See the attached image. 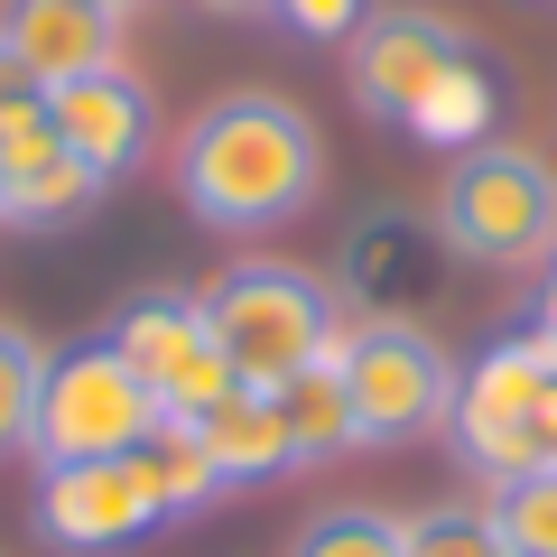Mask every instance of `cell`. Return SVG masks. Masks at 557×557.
<instances>
[{"label":"cell","mask_w":557,"mask_h":557,"mask_svg":"<svg viewBox=\"0 0 557 557\" xmlns=\"http://www.w3.org/2000/svg\"><path fill=\"white\" fill-rule=\"evenodd\" d=\"M325 186V131L288 94H223L177 139V196L214 233H270Z\"/></svg>","instance_id":"cell-1"},{"label":"cell","mask_w":557,"mask_h":557,"mask_svg":"<svg viewBox=\"0 0 557 557\" xmlns=\"http://www.w3.org/2000/svg\"><path fill=\"white\" fill-rule=\"evenodd\" d=\"M196 307L242 391H288L307 362H325L344 344V298L298 260H233Z\"/></svg>","instance_id":"cell-2"},{"label":"cell","mask_w":557,"mask_h":557,"mask_svg":"<svg viewBox=\"0 0 557 557\" xmlns=\"http://www.w3.org/2000/svg\"><path fill=\"white\" fill-rule=\"evenodd\" d=\"M437 242L483 270H530V260L557 251V168L539 149H511V139H483V149H456L437 186Z\"/></svg>","instance_id":"cell-3"},{"label":"cell","mask_w":557,"mask_h":557,"mask_svg":"<svg viewBox=\"0 0 557 557\" xmlns=\"http://www.w3.org/2000/svg\"><path fill=\"white\" fill-rule=\"evenodd\" d=\"M159 399L112 344H65L47 354V391H38V428H28V456L38 474L57 465H94V456H139L159 437Z\"/></svg>","instance_id":"cell-4"},{"label":"cell","mask_w":557,"mask_h":557,"mask_svg":"<svg viewBox=\"0 0 557 557\" xmlns=\"http://www.w3.org/2000/svg\"><path fill=\"white\" fill-rule=\"evenodd\" d=\"M344 399H354V446H418L456 418V354L428 325H344L335 344Z\"/></svg>","instance_id":"cell-5"},{"label":"cell","mask_w":557,"mask_h":557,"mask_svg":"<svg viewBox=\"0 0 557 557\" xmlns=\"http://www.w3.org/2000/svg\"><path fill=\"white\" fill-rule=\"evenodd\" d=\"M557 381L548 344L539 335H502L493 354H474V372L456 381V456L474 474L511 483V474H539V391Z\"/></svg>","instance_id":"cell-6"},{"label":"cell","mask_w":557,"mask_h":557,"mask_svg":"<svg viewBox=\"0 0 557 557\" xmlns=\"http://www.w3.org/2000/svg\"><path fill=\"white\" fill-rule=\"evenodd\" d=\"M168 520V493H159V465L149 446L139 456H94V465H57L38 483V530L75 557H102V548H131L139 530Z\"/></svg>","instance_id":"cell-7"},{"label":"cell","mask_w":557,"mask_h":557,"mask_svg":"<svg viewBox=\"0 0 557 557\" xmlns=\"http://www.w3.org/2000/svg\"><path fill=\"white\" fill-rule=\"evenodd\" d=\"M456 57H474L456 20H437V10H372V20L354 28V65H344V75H354V102H362V112L409 121L418 94H428Z\"/></svg>","instance_id":"cell-8"},{"label":"cell","mask_w":557,"mask_h":557,"mask_svg":"<svg viewBox=\"0 0 557 557\" xmlns=\"http://www.w3.org/2000/svg\"><path fill=\"white\" fill-rule=\"evenodd\" d=\"M47 121H57V139L94 168L102 186L131 177V168L159 149V102H149V84H139V75H121V65L57 84V94H47Z\"/></svg>","instance_id":"cell-9"},{"label":"cell","mask_w":557,"mask_h":557,"mask_svg":"<svg viewBox=\"0 0 557 557\" xmlns=\"http://www.w3.org/2000/svg\"><path fill=\"white\" fill-rule=\"evenodd\" d=\"M0 57L57 94L75 75L121 65V20L94 10V0H0Z\"/></svg>","instance_id":"cell-10"},{"label":"cell","mask_w":557,"mask_h":557,"mask_svg":"<svg viewBox=\"0 0 557 557\" xmlns=\"http://www.w3.org/2000/svg\"><path fill=\"white\" fill-rule=\"evenodd\" d=\"M102 177L57 139V121H20V131H0V223H20V233H57V223L94 214Z\"/></svg>","instance_id":"cell-11"},{"label":"cell","mask_w":557,"mask_h":557,"mask_svg":"<svg viewBox=\"0 0 557 557\" xmlns=\"http://www.w3.org/2000/svg\"><path fill=\"white\" fill-rule=\"evenodd\" d=\"M428 288H437V242H428V223L372 214L354 233V260H344V298H354V317L362 325H418Z\"/></svg>","instance_id":"cell-12"},{"label":"cell","mask_w":557,"mask_h":557,"mask_svg":"<svg viewBox=\"0 0 557 557\" xmlns=\"http://www.w3.org/2000/svg\"><path fill=\"white\" fill-rule=\"evenodd\" d=\"M102 344H112V354L149 381V399L168 409V391H177V381L205 362V344H214V335H205V307H196V298L149 288V298H131V307L112 317V335H102Z\"/></svg>","instance_id":"cell-13"},{"label":"cell","mask_w":557,"mask_h":557,"mask_svg":"<svg viewBox=\"0 0 557 557\" xmlns=\"http://www.w3.org/2000/svg\"><path fill=\"white\" fill-rule=\"evenodd\" d=\"M205 446H214L223 483H270L278 465H298V446H288V409H278V391H242L233 409L205 418Z\"/></svg>","instance_id":"cell-14"},{"label":"cell","mask_w":557,"mask_h":557,"mask_svg":"<svg viewBox=\"0 0 557 557\" xmlns=\"http://www.w3.org/2000/svg\"><path fill=\"white\" fill-rule=\"evenodd\" d=\"M278 409H288V446H298V465H335V456H354V399H344L335 354L307 362V372L278 391Z\"/></svg>","instance_id":"cell-15"},{"label":"cell","mask_w":557,"mask_h":557,"mask_svg":"<svg viewBox=\"0 0 557 557\" xmlns=\"http://www.w3.org/2000/svg\"><path fill=\"white\" fill-rule=\"evenodd\" d=\"M418 139H437V149H483V131H493V75H483L474 57H456L428 94H418L409 112Z\"/></svg>","instance_id":"cell-16"},{"label":"cell","mask_w":557,"mask_h":557,"mask_svg":"<svg viewBox=\"0 0 557 557\" xmlns=\"http://www.w3.org/2000/svg\"><path fill=\"white\" fill-rule=\"evenodd\" d=\"M288 557H409V520L381 511V502H325L288 539Z\"/></svg>","instance_id":"cell-17"},{"label":"cell","mask_w":557,"mask_h":557,"mask_svg":"<svg viewBox=\"0 0 557 557\" xmlns=\"http://www.w3.org/2000/svg\"><path fill=\"white\" fill-rule=\"evenodd\" d=\"M483 511H493V530H502V548H511V557H557V465L493 483Z\"/></svg>","instance_id":"cell-18"},{"label":"cell","mask_w":557,"mask_h":557,"mask_svg":"<svg viewBox=\"0 0 557 557\" xmlns=\"http://www.w3.org/2000/svg\"><path fill=\"white\" fill-rule=\"evenodd\" d=\"M149 465H159V493H168V520L196 511V502L233 493L214 465V446H205V428H186V418H159V437H149Z\"/></svg>","instance_id":"cell-19"},{"label":"cell","mask_w":557,"mask_h":557,"mask_svg":"<svg viewBox=\"0 0 557 557\" xmlns=\"http://www.w3.org/2000/svg\"><path fill=\"white\" fill-rule=\"evenodd\" d=\"M38 391H47V354L20 335V325H0V456H28Z\"/></svg>","instance_id":"cell-20"},{"label":"cell","mask_w":557,"mask_h":557,"mask_svg":"<svg viewBox=\"0 0 557 557\" xmlns=\"http://www.w3.org/2000/svg\"><path fill=\"white\" fill-rule=\"evenodd\" d=\"M409 557H511L483 502H428L409 511Z\"/></svg>","instance_id":"cell-21"},{"label":"cell","mask_w":557,"mask_h":557,"mask_svg":"<svg viewBox=\"0 0 557 557\" xmlns=\"http://www.w3.org/2000/svg\"><path fill=\"white\" fill-rule=\"evenodd\" d=\"M372 10L381 0H278V28H298V38H354Z\"/></svg>","instance_id":"cell-22"},{"label":"cell","mask_w":557,"mask_h":557,"mask_svg":"<svg viewBox=\"0 0 557 557\" xmlns=\"http://www.w3.org/2000/svg\"><path fill=\"white\" fill-rule=\"evenodd\" d=\"M530 335L548 344V362H557V251H548V278H539V325Z\"/></svg>","instance_id":"cell-23"},{"label":"cell","mask_w":557,"mask_h":557,"mask_svg":"<svg viewBox=\"0 0 557 557\" xmlns=\"http://www.w3.org/2000/svg\"><path fill=\"white\" fill-rule=\"evenodd\" d=\"M205 10H223V20H278V0H205Z\"/></svg>","instance_id":"cell-24"},{"label":"cell","mask_w":557,"mask_h":557,"mask_svg":"<svg viewBox=\"0 0 557 557\" xmlns=\"http://www.w3.org/2000/svg\"><path fill=\"white\" fill-rule=\"evenodd\" d=\"M94 10H112V20H131V10H149V0H94Z\"/></svg>","instance_id":"cell-25"}]
</instances>
